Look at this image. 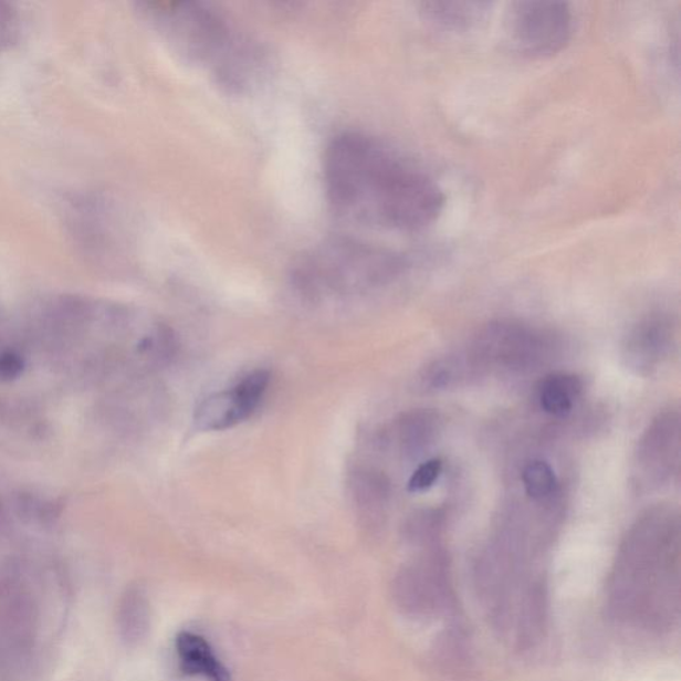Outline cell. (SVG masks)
Here are the masks:
<instances>
[{"instance_id": "obj_13", "label": "cell", "mask_w": 681, "mask_h": 681, "mask_svg": "<svg viewBox=\"0 0 681 681\" xmlns=\"http://www.w3.org/2000/svg\"><path fill=\"white\" fill-rule=\"evenodd\" d=\"M440 421L430 410L405 412L392 425L390 442L404 457L416 458L428 449L437 436Z\"/></svg>"}, {"instance_id": "obj_12", "label": "cell", "mask_w": 681, "mask_h": 681, "mask_svg": "<svg viewBox=\"0 0 681 681\" xmlns=\"http://www.w3.org/2000/svg\"><path fill=\"white\" fill-rule=\"evenodd\" d=\"M181 671L188 677H200L209 681H232V674L222 664L209 641L199 633L182 631L176 638Z\"/></svg>"}, {"instance_id": "obj_8", "label": "cell", "mask_w": 681, "mask_h": 681, "mask_svg": "<svg viewBox=\"0 0 681 681\" xmlns=\"http://www.w3.org/2000/svg\"><path fill=\"white\" fill-rule=\"evenodd\" d=\"M680 453V417L666 411L653 419L635 451L632 480L641 491L659 489L677 474Z\"/></svg>"}, {"instance_id": "obj_1", "label": "cell", "mask_w": 681, "mask_h": 681, "mask_svg": "<svg viewBox=\"0 0 681 681\" xmlns=\"http://www.w3.org/2000/svg\"><path fill=\"white\" fill-rule=\"evenodd\" d=\"M327 202L340 219L415 233L440 219L447 195L428 170L363 130H344L324 155Z\"/></svg>"}, {"instance_id": "obj_6", "label": "cell", "mask_w": 681, "mask_h": 681, "mask_svg": "<svg viewBox=\"0 0 681 681\" xmlns=\"http://www.w3.org/2000/svg\"><path fill=\"white\" fill-rule=\"evenodd\" d=\"M507 32L516 51L530 59L558 55L573 38L574 15L563 2H518L511 4Z\"/></svg>"}, {"instance_id": "obj_4", "label": "cell", "mask_w": 681, "mask_h": 681, "mask_svg": "<svg viewBox=\"0 0 681 681\" xmlns=\"http://www.w3.org/2000/svg\"><path fill=\"white\" fill-rule=\"evenodd\" d=\"M406 270L408 260L395 249L355 235H333L294 260L291 283L312 301L362 296L396 283Z\"/></svg>"}, {"instance_id": "obj_17", "label": "cell", "mask_w": 681, "mask_h": 681, "mask_svg": "<svg viewBox=\"0 0 681 681\" xmlns=\"http://www.w3.org/2000/svg\"><path fill=\"white\" fill-rule=\"evenodd\" d=\"M523 488L535 502H545L556 493L558 480L549 463L534 460L526 463L522 471Z\"/></svg>"}, {"instance_id": "obj_19", "label": "cell", "mask_w": 681, "mask_h": 681, "mask_svg": "<svg viewBox=\"0 0 681 681\" xmlns=\"http://www.w3.org/2000/svg\"><path fill=\"white\" fill-rule=\"evenodd\" d=\"M24 368V362L21 356L14 352H4L0 355V378L4 381H10L21 376Z\"/></svg>"}, {"instance_id": "obj_3", "label": "cell", "mask_w": 681, "mask_h": 681, "mask_svg": "<svg viewBox=\"0 0 681 681\" xmlns=\"http://www.w3.org/2000/svg\"><path fill=\"white\" fill-rule=\"evenodd\" d=\"M143 9L169 49L227 93H249L270 72L264 45L211 4L170 0L146 3Z\"/></svg>"}, {"instance_id": "obj_9", "label": "cell", "mask_w": 681, "mask_h": 681, "mask_svg": "<svg viewBox=\"0 0 681 681\" xmlns=\"http://www.w3.org/2000/svg\"><path fill=\"white\" fill-rule=\"evenodd\" d=\"M270 381V373L255 370L233 388L202 399L195 411L196 429L222 431L247 421L259 408Z\"/></svg>"}, {"instance_id": "obj_20", "label": "cell", "mask_w": 681, "mask_h": 681, "mask_svg": "<svg viewBox=\"0 0 681 681\" xmlns=\"http://www.w3.org/2000/svg\"><path fill=\"white\" fill-rule=\"evenodd\" d=\"M12 15L8 8L0 4V48L9 43L12 35Z\"/></svg>"}, {"instance_id": "obj_11", "label": "cell", "mask_w": 681, "mask_h": 681, "mask_svg": "<svg viewBox=\"0 0 681 681\" xmlns=\"http://www.w3.org/2000/svg\"><path fill=\"white\" fill-rule=\"evenodd\" d=\"M349 488L353 502L366 526H381L390 501L388 476L376 469H357L350 475Z\"/></svg>"}, {"instance_id": "obj_15", "label": "cell", "mask_w": 681, "mask_h": 681, "mask_svg": "<svg viewBox=\"0 0 681 681\" xmlns=\"http://www.w3.org/2000/svg\"><path fill=\"white\" fill-rule=\"evenodd\" d=\"M583 391L580 379L565 373H556L543 379L538 399L543 411L547 415L563 418L567 417L574 410L576 401H578Z\"/></svg>"}, {"instance_id": "obj_10", "label": "cell", "mask_w": 681, "mask_h": 681, "mask_svg": "<svg viewBox=\"0 0 681 681\" xmlns=\"http://www.w3.org/2000/svg\"><path fill=\"white\" fill-rule=\"evenodd\" d=\"M678 331L664 313H651L638 321L621 344V359L635 375H654L677 348Z\"/></svg>"}, {"instance_id": "obj_5", "label": "cell", "mask_w": 681, "mask_h": 681, "mask_svg": "<svg viewBox=\"0 0 681 681\" xmlns=\"http://www.w3.org/2000/svg\"><path fill=\"white\" fill-rule=\"evenodd\" d=\"M547 334L514 321H494L482 327L464 352L476 376L490 369L526 371L538 368L552 356Z\"/></svg>"}, {"instance_id": "obj_7", "label": "cell", "mask_w": 681, "mask_h": 681, "mask_svg": "<svg viewBox=\"0 0 681 681\" xmlns=\"http://www.w3.org/2000/svg\"><path fill=\"white\" fill-rule=\"evenodd\" d=\"M392 598L399 610L412 618H438L454 611L447 556L430 552L406 565L392 583Z\"/></svg>"}, {"instance_id": "obj_16", "label": "cell", "mask_w": 681, "mask_h": 681, "mask_svg": "<svg viewBox=\"0 0 681 681\" xmlns=\"http://www.w3.org/2000/svg\"><path fill=\"white\" fill-rule=\"evenodd\" d=\"M490 8L488 3L431 2L423 4V12L431 22L444 29L461 30L481 22Z\"/></svg>"}, {"instance_id": "obj_18", "label": "cell", "mask_w": 681, "mask_h": 681, "mask_svg": "<svg viewBox=\"0 0 681 681\" xmlns=\"http://www.w3.org/2000/svg\"><path fill=\"white\" fill-rule=\"evenodd\" d=\"M443 463L438 458L426 461L415 470V473L410 476L408 484L411 493H422V491L429 490L434 486L436 482L440 480L442 474Z\"/></svg>"}, {"instance_id": "obj_2", "label": "cell", "mask_w": 681, "mask_h": 681, "mask_svg": "<svg viewBox=\"0 0 681 681\" xmlns=\"http://www.w3.org/2000/svg\"><path fill=\"white\" fill-rule=\"evenodd\" d=\"M607 611L632 630L670 631L680 617V532L670 510L648 511L627 534L607 583Z\"/></svg>"}, {"instance_id": "obj_14", "label": "cell", "mask_w": 681, "mask_h": 681, "mask_svg": "<svg viewBox=\"0 0 681 681\" xmlns=\"http://www.w3.org/2000/svg\"><path fill=\"white\" fill-rule=\"evenodd\" d=\"M116 627L127 647H136L147 638L150 627V607L146 591L130 586L123 593L117 605Z\"/></svg>"}]
</instances>
